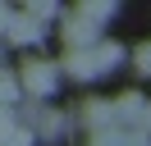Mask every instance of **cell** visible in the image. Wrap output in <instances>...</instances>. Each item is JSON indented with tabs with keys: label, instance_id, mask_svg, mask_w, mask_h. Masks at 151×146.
<instances>
[{
	"label": "cell",
	"instance_id": "obj_1",
	"mask_svg": "<svg viewBox=\"0 0 151 146\" xmlns=\"http://www.w3.org/2000/svg\"><path fill=\"white\" fill-rule=\"evenodd\" d=\"M28 87V96H50V91H55V64L50 59H28L19 69V91Z\"/></svg>",
	"mask_w": 151,
	"mask_h": 146
},
{
	"label": "cell",
	"instance_id": "obj_4",
	"mask_svg": "<svg viewBox=\"0 0 151 146\" xmlns=\"http://www.w3.org/2000/svg\"><path fill=\"white\" fill-rule=\"evenodd\" d=\"M137 69L151 73V46H142V50H137Z\"/></svg>",
	"mask_w": 151,
	"mask_h": 146
},
{
	"label": "cell",
	"instance_id": "obj_3",
	"mask_svg": "<svg viewBox=\"0 0 151 146\" xmlns=\"http://www.w3.org/2000/svg\"><path fill=\"white\" fill-rule=\"evenodd\" d=\"M14 100H19V78L9 69H0V110H9Z\"/></svg>",
	"mask_w": 151,
	"mask_h": 146
},
{
	"label": "cell",
	"instance_id": "obj_2",
	"mask_svg": "<svg viewBox=\"0 0 151 146\" xmlns=\"http://www.w3.org/2000/svg\"><path fill=\"white\" fill-rule=\"evenodd\" d=\"M110 114H114V119H142V114H147V105H142L137 91H124L119 100H110Z\"/></svg>",
	"mask_w": 151,
	"mask_h": 146
}]
</instances>
